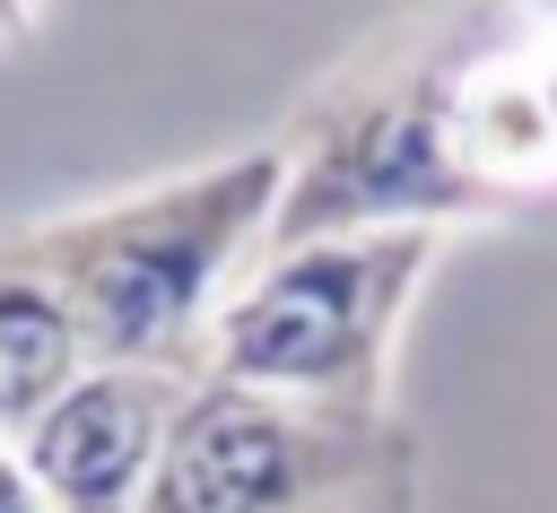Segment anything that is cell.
<instances>
[{
	"instance_id": "cell-1",
	"label": "cell",
	"mask_w": 557,
	"mask_h": 513,
	"mask_svg": "<svg viewBox=\"0 0 557 513\" xmlns=\"http://www.w3.org/2000/svg\"><path fill=\"white\" fill-rule=\"evenodd\" d=\"M270 243L487 226L557 200V0H435L305 96Z\"/></svg>"
},
{
	"instance_id": "cell-2",
	"label": "cell",
	"mask_w": 557,
	"mask_h": 513,
	"mask_svg": "<svg viewBox=\"0 0 557 513\" xmlns=\"http://www.w3.org/2000/svg\"><path fill=\"white\" fill-rule=\"evenodd\" d=\"M287 191V139L157 174L70 217H35L26 243L78 313L96 365H183L200 374V339L235 278L261 261Z\"/></svg>"
},
{
	"instance_id": "cell-3",
	"label": "cell",
	"mask_w": 557,
	"mask_h": 513,
	"mask_svg": "<svg viewBox=\"0 0 557 513\" xmlns=\"http://www.w3.org/2000/svg\"><path fill=\"white\" fill-rule=\"evenodd\" d=\"M435 252H444L435 226H331L261 243V261L235 278V296L200 339V374L339 417H383L400 322Z\"/></svg>"
},
{
	"instance_id": "cell-4",
	"label": "cell",
	"mask_w": 557,
	"mask_h": 513,
	"mask_svg": "<svg viewBox=\"0 0 557 513\" xmlns=\"http://www.w3.org/2000/svg\"><path fill=\"white\" fill-rule=\"evenodd\" d=\"M139 513H418V435L191 374Z\"/></svg>"
},
{
	"instance_id": "cell-5",
	"label": "cell",
	"mask_w": 557,
	"mask_h": 513,
	"mask_svg": "<svg viewBox=\"0 0 557 513\" xmlns=\"http://www.w3.org/2000/svg\"><path fill=\"white\" fill-rule=\"evenodd\" d=\"M183 400V365H78L9 443L52 513H139Z\"/></svg>"
},
{
	"instance_id": "cell-6",
	"label": "cell",
	"mask_w": 557,
	"mask_h": 513,
	"mask_svg": "<svg viewBox=\"0 0 557 513\" xmlns=\"http://www.w3.org/2000/svg\"><path fill=\"white\" fill-rule=\"evenodd\" d=\"M78 365H96L78 339V313L52 287V270L35 261L26 226H9L0 235V435H17Z\"/></svg>"
},
{
	"instance_id": "cell-7",
	"label": "cell",
	"mask_w": 557,
	"mask_h": 513,
	"mask_svg": "<svg viewBox=\"0 0 557 513\" xmlns=\"http://www.w3.org/2000/svg\"><path fill=\"white\" fill-rule=\"evenodd\" d=\"M0 513H52L44 504V487L26 478V461H17V443L0 435Z\"/></svg>"
},
{
	"instance_id": "cell-8",
	"label": "cell",
	"mask_w": 557,
	"mask_h": 513,
	"mask_svg": "<svg viewBox=\"0 0 557 513\" xmlns=\"http://www.w3.org/2000/svg\"><path fill=\"white\" fill-rule=\"evenodd\" d=\"M35 17H44V0H0V52H9V43H26V35H35Z\"/></svg>"
}]
</instances>
